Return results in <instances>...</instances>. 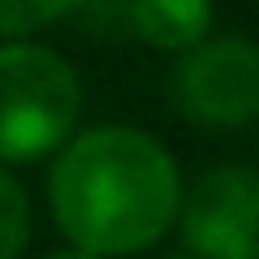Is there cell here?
Returning a JSON list of instances; mask_svg holds the SVG:
<instances>
[{
    "instance_id": "1",
    "label": "cell",
    "mask_w": 259,
    "mask_h": 259,
    "mask_svg": "<svg viewBox=\"0 0 259 259\" xmlns=\"http://www.w3.org/2000/svg\"><path fill=\"white\" fill-rule=\"evenodd\" d=\"M182 205L173 155L137 127H91L68 137L50 168V209L73 250L91 259L155 246Z\"/></svg>"
},
{
    "instance_id": "2",
    "label": "cell",
    "mask_w": 259,
    "mask_h": 259,
    "mask_svg": "<svg viewBox=\"0 0 259 259\" xmlns=\"http://www.w3.org/2000/svg\"><path fill=\"white\" fill-rule=\"evenodd\" d=\"M82 118V82L64 55L36 41L0 46V164L59 150Z\"/></svg>"
},
{
    "instance_id": "3",
    "label": "cell",
    "mask_w": 259,
    "mask_h": 259,
    "mask_svg": "<svg viewBox=\"0 0 259 259\" xmlns=\"http://www.w3.org/2000/svg\"><path fill=\"white\" fill-rule=\"evenodd\" d=\"M168 96L200 127H241L259 118V46L250 36H214L178 50Z\"/></svg>"
},
{
    "instance_id": "4",
    "label": "cell",
    "mask_w": 259,
    "mask_h": 259,
    "mask_svg": "<svg viewBox=\"0 0 259 259\" xmlns=\"http://www.w3.org/2000/svg\"><path fill=\"white\" fill-rule=\"evenodd\" d=\"M178 223L196 259H259V173L246 164L209 168L178 205Z\"/></svg>"
},
{
    "instance_id": "5",
    "label": "cell",
    "mask_w": 259,
    "mask_h": 259,
    "mask_svg": "<svg viewBox=\"0 0 259 259\" xmlns=\"http://www.w3.org/2000/svg\"><path fill=\"white\" fill-rule=\"evenodd\" d=\"M214 0H127V32L155 50H187L205 41Z\"/></svg>"
},
{
    "instance_id": "6",
    "label": "cell",
    "mask_w": 259,
    "mask_h": 259,
    "mask_svg": "<svg viewBox=\"0 0 259 259\" xmlns=\"http://www.w3.org/2000/svg\"><path fill=\"white\" fill-rule=\"evenodd\" d=\"M27 237H32V205L23 187L9 178V168L0 164V259H18Z\"/></svg>"
},
{
    "instance_id": "7",
    "label": "cell",
    "mask_w": 259,
    "mask_h": 259,
    "mask_svg": "<svg viewBox=\"0 0 259 259\" xmlns=\"http://www.w3.org/2000/svg\"><path fill=\"white\" fill-rule=\"evenodd\" d=\"M73 9H77V0H0V36L23 41V36L41 32L46 23H55Z\"/></svg>"
},
{
    "instance_id": "8",
    "label": "cell",
    "mask_w": 259,
    "mask_h": 259,
    "mask_svg": "<svg viewBox=\"0 0 259 259\" xmlns=\"http://www.w3.org/2000/svg\"><path fill=\"white\" fill-rule=\"evenodd\" d=\"M46 259H91V255H82V250H59V255H46Z\"/></svg>"
}]
</instances>
